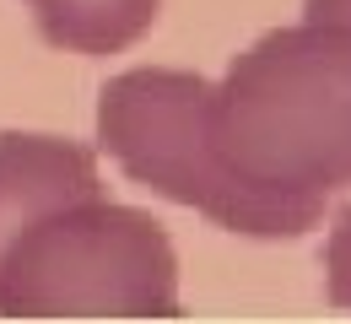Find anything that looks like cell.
Returning <instances> with one entry per match:
<instances>
[{
	"label": "cell",
	"mask_w": 351,
	"mask_h": 324,
	"mask_svg": "<svg viewBox=\"0 0 351 324\" xmlns=\"http://www.w3.org/2000/svg\"><path fill=\"white\" fill-rule=\"evenodd\" d=\"M206 146L249 211V238L281 243L324 222L351 184V16L313 11L243 49L206 87Z\"/></svg>",
	"instance_id": "cell-1"
},
{
	"label": "cell",
	"mask_w": 351,
	"mask_h": 324,
	"mask_svg": "<svg viewBox=\"0 0 351 324\" xmlns=\"http://www.w3.org/2000/svg\"><path fill=\"white\" fill-rule=\"evenodd\" d=\"M0 314H125L178 319V249L168 227L108 195H76L38 211L0 254Z\"/></svg>",
	"instance_id": "cell-2"
},
{
	"label": "cell",
	"mask_w": 351,
	"mask_h": 324,
	"mask_svg": "<svg viewBox=\"0 0 351 324\" xmlns=\"http://www.w3.org/2000/svg\"><path fill=\"white\" fill-rule=\"evenodd\" d=\"M206 87L211 76L168 65L108 76L97 92V146L135 184L249 238V211L206 146Z\"/></svg>",
	"instance_id": "cell-3"
},
{
	"label": "cell",
	"mask_w": 351,
	"mask_h": 324,
	"mask_svg": "<svg viewBox=\"0 0 351 324\" xmlns=\"http://www.w3.org/2000/svg\"><path fill=\"white\" fill-rule=\"evenodd\" d=\"M76 195H103L97 151L65 136H0V254L38 211L76 200Z\"/></svg>",
	"instance_id": "cell-4"
},
{
	"label": "cell",
	"mask_w": 351,
	"mask_h": 324,
	"mask_svg": "<svg viewBox=\"0 0 351 324\" xmlns=\"http://www.w3.org/2000/svg\"><path fill=\"white\" fill-rule=\"evenodd\" d=\"M44 33V44L65 49V54H119L135 38L152 33L162 0H22Z\"/></svg>",
	"instance_id": "cell-5"
},
{
	"label": "cell",
	"mask_w": 351,
	"mask_h": 324,
	"mask_svg": "<svg viewBox=\"0 0 351 324\" xmlns=\"http://www.w3.org/2000/svg\"><path fill=\"white\" fill-rule=\"evenodd\" d=\"M324 281H330V303H335V308H351V205L335 216V227H330Z\"/></svg>",
	"instance_id": "cell-6"
}]
</instances>
